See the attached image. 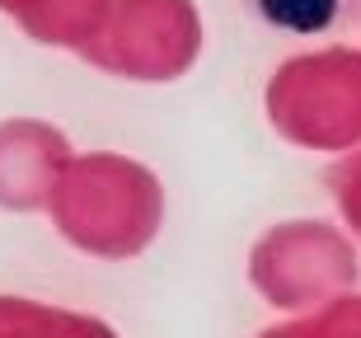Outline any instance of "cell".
Here are the masks:
<instances>
[{
	"label": "cell",
	"instance_id": "1",
	"mask_svg": "<svg viewBox=\"0 0 361 338\" xmlns=\"http://www.w3.org/2000/svg\"><path fill=\"white\" fill-rule=\"evenodd\" d=\"M244 10L281 38H338L361 24V0H244Z\"/></svg>",
	"mask_w": 361,
	"mask_h": 338
}]
</instances>
